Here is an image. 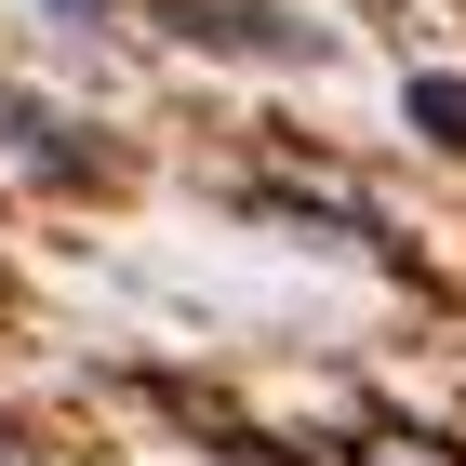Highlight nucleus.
Listing matches in <instances>:
<instances>
[{"label":"nucleus","instance_id":"1","mask_svg":"<svg viewBox=\"0 0 466 466\" xmlns=\"http://www.w3.org/2000/svg\"><path fill=\"white\" fill-rule=\"evenodd\" d=\"M200 40H227V54H320V40L293 27V14H267V0H174Z\"/></svg>","mask_w":466,"mask_h":466},{"label":"nucleus","instance_id":"2","mask_svg":"<svg viewBox=\"0 0 466 466\" xmlns=\"http://www.w3.org/2000/svg\"><path fill=\"white\" fill-rule=\"evenodd\" d=\"M400 107H413V134H427V147H453V160H466V80H440V67H427Z\"/></svg>","mask_w":466,"mask_h":466},{"label":"nucleus","instance_id":"3","mask_svg":"<svg viewBox=\"0 0 466 466\" xmlns=\"http://www.w3.org/2000/svg\"><path fill=\"white\" fill-rule=\"evenodd\" d=\"M54 14H80V27H94V14H107V0H54Z\"/></svg>","mask_w":466,"mask_h":466}]
</instances>
